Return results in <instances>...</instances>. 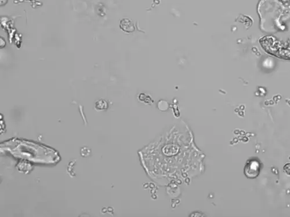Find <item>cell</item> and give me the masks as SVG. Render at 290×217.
<instances>
[{"mask_svg": "<svg viewBox=\"0 0 290 217\" xmlns=\"http://www.w3.org/2000/svg\"><path fill=\"white\" fill-rule=\"evenodd\" d=\"M258 13L262 30L268 33L283 30V22L290 18V0H261Z\"/></svg>", "mask_w": 290, "mask_h": 217, "instance_id": "6da1fadb", "label": "cell"}, {"mask_svg": "<svg viewBox=\"0 0 290 217\" xmlns=\"http://www.w3.org/2000/svg\"><path fill=\"white\" fill-rule=\"evenodd\" d=\"M261 168V163L258 160H250L245 166L244 174L247 177L254 179L259 176Z\"/></svg>", "mask_w": 290, "mask_h": 217, "instance_id": "7a4b0ae2", "label": "cell"}, {"mask_svg": "<svg viewBox=\"0 0 290 217\" xmlns=\"http://www.w3.org/2000/svg\"><path fill=\"white\" fill-rule=\"evenodd\" d=\"M121 28L126 32H132L134 30L132 23L128 19H123L120 22Z\"/></svg>", "mask_w": 290, "mask_h": 217, "instance_id": "3957f363", "label": "cell"}, {"mask_svg": "<svg viewBox=\"0 0 290 217\" xmlns=\"http://www.w3.org/2000/svg\"><path fill=\"white\" fill-rule=\"evenodd\" d=\"M95 108L99 111L105 110L107 109V102L105 100H99L95 103Z\"/></svg>", "mask_w": 290, "mask_h": 217, "instance_id": "277c9868", "label": "cell"}, {"mask_svg": "<svg viewBox=\"0 0 290 217\" xmlns=\"http://www.w3.org/2000/svg\"><path fill=\"white\" fill-rule=\"evenodd\" d=\"M91 154V150L88 148H83L81 150V155L83 157H87Z\"/></svg>", "mask_w": 290, "mask_h": 217, "instance_id": "5b68a950", "label": "cell"}, {"mask_svg": "<svg viewBox=\"0 0 290 217\" xmlns=\"http://www.w3.org/2000/svg\"><path fill=\"white\" fill-rule=\"evenodd\" d=\"M284 170L286 173L290 176V163H287L284 166Z\"/></svg>", "mask_w": 290, "mask_h": 217, "instance_id": "8992f818", "label": "cell"}]
</instances>
